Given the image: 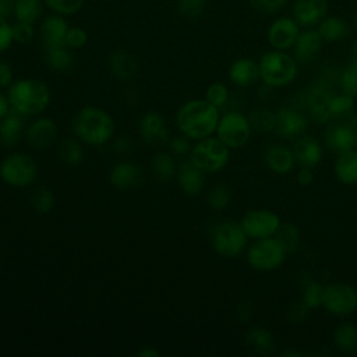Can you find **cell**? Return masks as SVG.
<instances>
[{
  "label": "cell",
  "mask_w": 357,
  "mask_h": 357,
  "mask_svg": "<svg viewBox=\"0 0 357 357\" xmlns=\"http://www.w3.org/2000/svg\"><path fill=\"white\" fill-rule=\"evenodd\" d=\"M332 95L333 93L325 84H318L310 91L307 96V106L311 119L317 124L328 123L332 119L329 112V99Z\"/></svg>",
  "instance_id": "cell-19"
},
{
  "label": "cell",
  "mask_w": 357,
  "mask_h": 357,
  "mask_svg": "<svg viewBox=\"0 0 357 357\" xmlns=\"http://www.w3.org/2000/svg\"><path fill=\"white\" fill-rule=\"evenodd\" d=\"M26 141L31 148L45 151L50 148L57 137V124L50 117H36L32 120L25 131Z\"/></svg>",
  "instance_id": "cell-15"
},
{
  "label": "cell",
  "mask_w": 357,
  "mask_h": 357,
  "mask_svg": "<svg viewBox=\"0 0 357 357\" xmlns=\"http://www.w3.org/2000/svg\"><path fill=\"white\" fill-rule=\"evenodd\" d=\"M245 343L254 353L261 356L272 354L275 350L273 335L262 326L250 328L245 333Z\"/></svg>",
  "instance_id": "cell-29"
},
{
  "label": "cell",
  "mask_w": 357,
  "mask_h": 357,
  "mask_svg": "<svg viewBox=\"0 0 357 357\" xmlns=\"http://www.w3.org/2000/svg\"><path fill=\"white\" fill-rule=\"evenodd\" d=\"M248 121L252 131L268 132L275 128V113L268 109H257L248 114Z\"/></svg>",
  "instance_id": "cell-38"
},
{
  "label": "cell",
  "mask_w": 357,
  "mask_h": 357,
  "mask_svg": "<svg viewBox=\"0 0 357 357\" xmlns=\"http://www.w3.org/2000/svg\"><path fill=\"white\" fill-rule=\"evenodd\" d=\"M11 82H13V68L7 61L0 60V88H8Z\"/></svg>",
  "instance_id": "cell-52"
},
{
  "label": "cell",
  "mask_w": 357,
  "mask_h": 357,
  "mask_svg": "<svg viewBox=\"0 0 357 357\" xmlns=\"http://www.w3.org/2000/svg\"><path fill=\"white\" fill-rule=\"evenodd\" d=\"M324 290L325 286L317 283V282H310L301 294V301L311 310V308H318L324 303Z\"/></svg>",
  "instance_id": "cell-43"
},
{
  "label": "cell",
  "mask_w": 357,
  "mask_h": 357,
  "mask_svg": "<svg viewBox=\"0 0 357 357\" xmlns=\"http://www.w3.org/2000/svg\"><path fill=\"white\" fill-rule=\"evenodd\" d=\"M138 356L139 357H159L160 353H159V350H156L153 347H144L142 350L138 351Z\"/></svg>",
  "instance_id": "cell-57"
},
{
  "label": "cell",
  "mask_w": 357,
  "mask_h": 357,
  "mask_svg": "<svg viewBox=\"0 0 357 357\" xmlns=\"http://www.w3.org/2000/svg\"><path fill=\"white\" fill-rule=\"evenodd\" d=\"M57 155L68 166H77L84 160V148L79 139L63 138L57 144Z\"/></svg>",
  "instance_id": "cell-33"
},
{
  "label": "cell",
  "mask_w": 357,
  "mask_h": 357,
  "mask_svg": "<svg viewBox=\"0 0 357 357\" xmlns=\"http://www.w3.org/2000/svg\"><path fill=\"white\" fill-rule=\"evenodd\" d=\"M280 218L271 209H251L244 213L240 225L248 238L259 240L273 237L280 226Z\"/></svg>",
  "instance_id": "cell-11"
},
{
  "label": "cell",
  "mask_w": 357,
  "mask_h": 357,
  "mask_svg": "<svg viewBox=\"0 0 357 357\" xmlns=\"http://www.w3.org/2000/svg\"><path fill=\"white\" fill-rule=\"evenodd\" d=\"M353 25L354 28H357V11L354 13V17H353Z\"/></svg>",
  "instance_id": "cell-59"
},
{
  "label": "cell",
  "mask_w": 357,
  "mask_h": 357,
  "mask_svg": "<svg viewBox=\"0 0 357 357\" xmlns=\"http://www.w3.org/2000/svg\"><path fill=\"white\" fill-rule=\"evenodd\" d=\"M39 174L36 160L25 152H14L0 162V178L10 187H28Z\"/></svg>",
  "instance_id": "cell-6"
},
{
  "label": "cell",
  "mask_w": 357,
  "mask_h": 357,
  "mask_svg": "<svg viewBox=\"0 0 357 357\" xmlns=\"http://www.w3.org/2000/svg\"><path fill=\"white\" fill-rule=\"evenodd\" d=\"M231 199L230 188L225 184H215L208 192V205L215 211H223L227 208Z\"/></svg>",
  "instance_id": "cell-39"
},
{
  "label": "cell",
  "mask_w": 357,
  "mask_h": 357,
  "mask_svg": "<svg viewBox=\"0 0 357 357\" xmlns=\"http://www.w3.org/2000/svg\"><path fill=\"white\" fill-rule=\"evenodd\" d=\"M328 14V0H294L293 18L303 28L318 25Z\"/></svg>",
  "instance_id": "cell-17"
},
{
  "label": "cell",
  "mask_w": 357,
  "mask_h": 357,
  "mask_svg": "<svg viewBox=\"0 0 357 357\" xmlns=\"http://www.w3.org/2000/svg\"><path fill=\"white\" fill-rule=\"evenodd\" d=\"M144 180L142 169L134 162L130 160H121L117 162L109 173V181L110 184L120 191H130L135 190L141 185Z\"/></svg>",
  "instance_id": "cell-16"
},
{
  "label": "cell",
  "mask_w": 357,
  "mask_h": 357,
  "mask_svg": "<svg viewBox=\"0 0 357 357\" xmlns=\"http://www.w3.org/2000/svg\"><path fill=\"white\" fill-rule=\"evenodd\" d=\"M229 79L237 86H250L259 79L258 63L248 57L237 59L229 68Z\"/></svg>",
  "instance_id": "cell-26"
},
{
  "label": "cell",
  "mask_w": 357,
  "mask_h": 357,
  "mask_svg": "<svg viewBox=\"0 0 357 357\" xmlns=\"http://www.w3.org/2000/svg\"><path fill=\"white\" fill-rule=\"evenodd\" d=\"M339 85L343 93L356 98L357 96V68H354L351 64L346 67L339 75Z\"/></svg>",
  "instance_id": "cell-45"
},
{
  "label": "cell",
  "mask_w": 357,
  "mask_h": 357,
  "mask_svg": "<svg viewBox=\"0 0 357 357\" xmlns=\"http://www.w3.org/2000/svg\"><path fill=\"white\" fill-rule=\"evenodd\" d=\"M354 109V98L346 93L332 95L329 99V112L332 119L349 114Z\"/></svg>",
  "instance_id": "cell-41"
},
{
  "label": "cell",
  "mask_w": 357,
  "mask_h": 357,
  "mask_svg": "<svg viewBox=\"0 0 357 357\" xmlns=\"http://www.w3.org/2000/svg\"><path fill=\"white\" fill-rule=\"evenodd\" d=\"M308 311H310V308H308L303 301H300L298 304H294V305L290 308L289 319L293 321V322H300V321H303V319L307 317Z\"/></svg>",
  "instance_id": "cell-53"
},
{
  "label": "cell",
  "mask_w": 357,
  "mask_h": 357,
  "mask_svg": "<svg viewBox=\"0 0 357 357\" xmlns=\"http://www.w3.org/2000/svg\"><path fill=\"white\" fill-rule=\"evenodd\" d=\"M152 173L158 181L167 183L177 173V165L172 153L158 152L152 159Z\"/></svg>",
  "instance_id": "cell-34"
},
{
  "label": "cell",
  "mask_w": 357,
  "mask_h": 357,
  "mask_svg": "<svg viewBox=\"0 0 357 357\" xmlns=\"http://www.w3.org/2000/svg\"><path fill=\"white\" fill-rule=\"evenodd\" d=\"M1 265H3V258H1V254H0V269H1Z\"/></svg>",
  "instance_id": "cell-60"
},
{
  "label": "cell",
  "mask_w": 357,
  "mask_h": 357,
  "mask_svg": "<svg viewBox=\"0 0 357 357\" xmlns=\"http://www.w3.org/2000/svg\"><path fill=\"white\" fill-rule=\"evenodd\" d=\"M13 43V25L7 21V18H0V54L8 50Z\"/></svg>",
  "instance_id": "cell-49"
},
{
  "label": "cell",
  "mask_w": 357,
  "mask_h": 357,
  "mask_svg": "<svg viewBox=\"0 0 357 357\" xmlns=\"http://www.w3.org/2000/svg\"><path fill=\"white\" fill-rule=\"evenodd\" d=\"M56 204V197L49 187H39L33 191L31 197L32 208L42 215H46L53 211Z\"/></svg>",
  "instance_id": "cell-37"
},
{
  "label": "cell",
  "mask_w": 357,
  "mask_h": 357,
  "mask_svg": "<svg viewBox=\"0 0 357 357\" xmlns=\"http://www.w3.org/2000/svg\"><path fill=\"white\" fill-rule=\"evenodd\" d=\"M317 31L321 35L324 42H339L346 36H349L350 33V28L347 22L340 17H335V15H331V17L326 15L317 25Z\"/></svg>",
  "instance_id": "cell-30"
},
{
  "label": "cell",
  "mask_w": 357,
  "mask_h": 357,
  "mask_svg": "<svg viewBox=\"0 0 357 357\" xmlns=\"http://www.w3.org/2000/svg\"><path fill=\"white\" fill-rule=\"evenodd\" d=\"M322 307L332 315H350L357 310V290L347 283H331L325 286Z\"/></svg>",
  "instance_id": "cell-10"
},
{
  "label": "cell",
  "mask_w": 357,
  "mask_h": 357,
  "mask_svg": "<svg viewBox=\"0 0 357 357\" xmlns=\"http://www.w3.org/2000/svg\"><path fill=\"white\" fill-rule=\"evenodd\" d=\"M11 109L24 116H38L50 105L52 93L46 82L36 78H21L13 81L7 88Z\"/></svg>",
  "instance_id": "cell-3"
},
{
  "label": "cell",
  "mask_w": 357,
  "mask_h": 357,
  "mask_svg": "<svg viewBox=\"0 0 357 357\" xmlns=\"http://www.w3.org/2000/svg\"><path fill=\"white\" fill-rule=\"evenodd\" d=\"M15 0H0V18H8L14 14Z\"/></svg>",
  "instance_id": "cell-55"
},
{
  "label": "cell",
  "mask_w": 357,
  "mask_h": 357,
  "mask_svg": "<svg viewBox=\"0 0 357 357\" xmlns=\"http://www.w3.org/2000/svg\"><path fill=\"white\" fill-rule=\"evenodd\" d=\"M167 145H169L170 152L174 153V155H178V156L190 153V151L192 148L191 139L188 137H185V135H178V137L170 138Z\"/></svg>",
  "instance_id": "cell-50"
},
{
  "label": "cell",
  "mask_w": 357,
  "mask_h": 357,
  "mask_svg": "<svg viewBox=\"0 0 357 357\" xmlns=\"http://www.w3.org/2000/svg\"><path fill=\"white\" fill-rule=\"evenodd\" d=\"M259 79L272 88H280L290 84L297 75V60L286 50L265 52L259 61Z\"/></svg>",
  "instance_id": "cell-4"
},
{
  "label": "cell",
  "mask_w": 357,
  "mask_h": 357,
  "mask_svg": "<svg viewBox=\"0 0 357 357\" xmlns=\"http://www.w3.org/2000/svg\"><path fill=\"white\" fill-rule=\"evenodd\" d=\"M112 149L114 153L117 155H130L134 149V141L130 138V137H119L113 145H112Z\"/></svg>",
  "instance_id": "cell-51"
},
{
  "label": "cell",
  "mask_w": 357,
  "mask_h": 357,
  "mask_svg": "<svg viewBox=\"0 0 357 357\" xmlns=\"http://www.w3.org/2000/svg\"><path fill=\"white\" fill-rule=\"evenodd\" d=\"M43 3L54 14L67 17L78 13L84 7L85 0H43Z\"/></svg>",
  "instance_id": "cell-42"
},
{
  "label": "cell",
  "mask_w": 357,
  "mask_h": 357,
  "mask_svg": "<svg viewBox=\"0 0 357 357\" xmlns=\"http://www.w3.org/2000/svg\"><path fill=\"white\" fill-rule=\"evenodd\" d=\"M13 36H14L15 43H20V45L29 43L35 36L33 24L24 22V21H17L13 25Z\"/></svg>",
  "instance_id": "cell-46"
},
{
  "label": "cell",
  "mask_w": 357,
  "mask_h": 357,
  "mask_svg": "<svg viewBox=\"0 0 357 357\" xmlns=\"http://www.w3.org/2000/svg\"><path fill=\"white\" fill-rule=\"evenodd\" d=\"M335 174L343 184H357V149L339 153L335 162Z\"/></svg>",
  "instance_id": "cell-28"
},
{
  "label": "cell",
  "mask_w": 357,
  "mask_h": 357,
  "mask_svg": "<svg viewBox=\"0 0 357 357\" xmlns=\"http://www.w3.org/2000/svg\"><path fill=\"white\" fill-rule=\"evenodd\" d=\"M24 132V114L11 109L0 120V144L4 148H14Z\"/></svg>",
  "instance_id": "cell-25"
},
{
  "label": "cell",
  "mask_w": 357,
  "mask_h": 357,
  "mask_svg": "<svg viewBox=\"0 0 357 357\" xmlns=\"http://www.w3.org/2000/svg\"><path fill=\"white\" fill-rule=\"evenodd\" d=\"M219 119V109L205 98L184 102L176 113V123L180 132L194 141L213 135Z\"/></svg>",
  "instance_id": "cell-1"
},
{
  "label": "cell",
  "mask_w": 357,
  "mask_h": 357,
  "mask_svg": "<svg viewBox=\"0 0 357 357\" xmlns=\"http://www.w3.org/2000/svg\"><path fill=\"white\" fill-rule=\"evenodd\" d=\"M322 38L317 29L308 28L300 32L293 49H294V59L297 63H310L314 60L322 49Z\"/></svg>",
  "instance_id": "cell-22"
},
{
  "label": "cell",
  "mask_w": 357,
  "mask_h": 357,
  "mask_svg": "<svg viewBox=\"0 0 357 357\" xmlns=\"http://www.w3.org/2000/svg\"><path fill=\"white\" fill-rule=\"evenodd\" d=\"M354 68H357V39L353 42L351 45V63H350Z\"/></svg>",
  "instance_id": "cell-58"
},
{
  "label": "cell",
  "mask_w": 357,
  "mask_h": 357,
  "mask_svg": "<svg viewBox=\"0 0 357 357\" xmlns=\"http://www.w3.org/2000/svg\"><path fill=\"white\" fill-rule=\"evenodd\" d=\"M326 146L336 153L354 149L357 145V131L350 124H333L326 130Z\"/></svg>",
  "instance_id": "cell-20"
},
{
  "label": "cell",
  "mask_w": 357,
  "mask_h": 357,
  "mask_svg": "<svg viewBox=\"0 0 357 357\" xmlns=\"http://www.w3.org/2000/svg\"><path fill=\"white\" fill-rule=\"evenodd\" d=\"M229 89L225 84L222 82H213L211 84L206 91H205V99L213 105L215 107L220 109V107H225L229 102Z\"/></svg>",
  "instance_id": "cell-44"
},
{
  "label": "cell",
  "mask_w": 357,
  "mask_h": 357,
  "mask_svg": "<svg viewBox=\"0 0 357 357\" xmlns=\"http://www.w3.org/2000/svg\"><path fill=\"white\" fill-rule=\"evenodd\" d=\"M248 236L243 230L240 222L225 220L215 226L212 231L213 250L226 258L240 255L247 245Z\"/></svg>",
  "instance_id": "cell-7"
},
{
  "label": "cell",
  "mask_w": 357,
  "mask_h": 357,
  "mask_svg": "<svg viewBox=\"0 0 357 357\" xmlns=\"http://www.w3.org/2000/svg\"><path fill=\"white\" fill-rule=\"evenodd\" d=\"M300 32V25L294 18L279 17L268 28V42L276 50H287L294 46Z\"/></svg>",
  "instance_id": "cell-14"
},
{
  "label": "cell",
  "mask_w": 357,
  "mask_h": 357,
  "mask_svg": "<svg viewBox=\"0 0 357 357\" xmlns=\"http://www.w3.org/2000/svg\"><path fill=\"white\" fill-rule=\"evenodd\" d=\"M43 0H15L14 17L17 21L35 24L43 13Z\"/></svg>",
  "instance_id": "cell-35"
},
{
  "label": "cell",
  "mask_w": 357,
  "mask_h": 357,
  "mask_svg": "<svg viewBox=\"0 0 357 357\" xmlns=\"http://www.w3.org/2000/svg\"><path fill=\"white\" fill-rule=\"evenodd\" d=\"M206 8V0H178L177 13L184 20H198Z\"/></svg>",
  "instance_id": "cell-40"
},
{
  "label": "cell",
  "mask_w": 357,
  "mask_h": 357,
  "mask_svg": "<svg viewBox=\"0 0 357 357\" xmlns=\"http://www.w3.org/2000/svg\"><path fill=\"white\" fill-rule=\"evenodd\" d=\"M188 155L191 163L204 173H218L226 167L230 158V148L218 137L211 135L198 139Z\"/></svg>",
  "instance_id": "cell-5"
},
{
  "label": "cell",
  "mask_w": 357,
  "mask_h": 357,
  "mask_svg": "<svg viewBox=\"0 0 357 357\" xmlns=\"http://www.w3.org/2000/svg\"><path fill=\"white\" fill-rule=\"evenodd\" d=\"M265 163L268 169L273 173L286 174L293 170L296 165V158L290 148L279 144H272L266 148Z\"/></svg>",
  "instance_id": "cell-24"
},
{
  "label": "cell",
  "mask_w": 357,
  "mask_h": 357,
  "mask_svg": "<svg viewBox=\"0 0 357 357\" xmlns=\"http://www.w3.org/2000/svg\"><path fill=\"white\" fill-rule=\"evenodd\" d=\"M286 255V251L276 241V238L268 237L254 241L247 251V261L255 271L271 272L283 264Z\"/></svg>",
  "instance_id": "cell-9"
},
{
  "label": "cell",
  "mask_w": 357,
  "mask_h": 357,
  "mask_svg": "<svg viewBox=\"0 0 357 357\" xmlns=\"http://www.w3.org/2000/svg\"><path fill=\"white\" fill-rule=\"evenodd\" d=\"M251 7L259 13H266V14H272L279 11L280 8H283V6L289 1V0H248Z\"/></svg>",
  "instance_id": "cell-48"
},
{
  "label": "cell",
  "mask_w": 357,
  "mask_h": 357,
  "mask_svg": "<svg viewBox=\"0 0 357 357\" xmlns=\"http://www.w3.org/2000/svg\"><path fill=\"white\" fill-rule=\"evenodd\" d=\"M297 183L300 185H310L314 181V172L312 167H307V166H301L297 172Z\"/></svg>",
  "instance_id": "cell-54"
},
{
  "label": "cell",
  "mask_w": 357,
  "mask_h": 357,
  "mask_svg": "<svg viewBox=\"0 0 357 357\" xmlns=\"http://www.w3.org/2000/svg\"><path fill=\"white\" fill-rule=\"evenodd\" d=\"M177 183L184 194L198 195L205 185V173L188 159L177 166Z\"/></svg>",
  "instance_id": "cell-21"
},
{
  "label": "cell",
  "mask_w": 357,
  "mask_h": 357,
  "mask_svg": "<svg viewBox=\"0 0 357 357\" xmlns=\"http://www.w3.org/2000/svg\"><path fill=\"white\" fill-rule=\"evenodd\" d=\"M308 126L307 117L289 106H282L275 112V128L273 132L283 138V139H291L296 137H300Z\"/></svg>",
  "instance_id": "cell-12"
},
{
  "label": "cell",
  "mask_w": 357,
  "mask_h": 357,
  "mask_svg": "<svg viewBox=\"0 0 357 357\" xmlns=\"http://www.w3.org/2000/svg\"><path fill=\"white\" fill-rule=\"evenodd\" d=\"M75 137L92 146H100L109 142L116 131L113 117L102 107L85 106L77 112L71 121Z\"/></svg>",
  "instance_id": "cell-2"
},
{
  "label": "cell",
  "mask_w": 357,
  "mask_h": 357,
  "mask_svg": "<svg viewBox=\"0 0 357 357\" xmlns=\"http://www.w3.org/2000/svg\"><path fill=\"white\" fill-rule=\"evenodd\" d=\"M11 110V106H10V102H8V98L6 93H3L0 91V120Z\"/></svg>",
  "instance_id": "cell-56"
},
{
  "label": "cell",
  "mask_w": 357,
  "mask_h": 357,
  "mask_svg": "<svg viewBox=\"0 0 357 357\" xmlns=\"http://www.w3.org/2000/svg\"><path fill=\"white\" fill-rule=\"evenodd\" d=\"M88 42V35L86 32L79 28V26H70L68 31H67V35H66V46L71 50H77V49H81L86 45Z\"/></svg>",
  "instance_id": "cell-47"
},
{
  "label": "cell",
  "mask_w": 357,
  "mask_h": 357,
  "mask_svg": "<svg viewBox=\"0 0 357 357\" xmlns=\"http://www.w3.org/2000/svg\"><path fill=\"white\" fill-rule=\"evenodd\" d=\"M67 46L46 49L45 63L46 66L56 73H67L74 67V57Z\"/></svg>",
  "instance_id": "cell-31"
},
{
  "label": "cell",
  "mask_w": 357,
  "mask_h": 357,
  "mask_svg": "<svg viewBox=\"0 0 357 357\" xmlns=\"http://www.w3.org/2000/svg\"><path fill=\"white\" fill-rule=\"evenodd\" d=\"M109 67L114 77L121 81L134 78L139 71L138 60L126 50H116L109 59Z\"/></svg>",
  "instance_id": "cell-27"
},
{
  "label": "cell",
  "mask_w": 357,
  "mask_h": 357,
  "mask_svg": "<svg viewBox=\"0 0 357 357\" xmlns=\"http://www.w3.org/2000/svg\"><path fill=\"white\" fill-rule=\"evenodd\" d=\"M251 132L252 128L248 117L237 110L226 112L223 116H220L215 131L216 137L230 149L243 148L250 141Z\"/></svg>",
  "instance_id": "cell-8"
},
{
  "label": "cell",
  "mask_w": 357,
  "mask_h": 357,
  "mask_svg": "<svg viewBox=\"0 0 357 357\" xmlns=\"http://www.w3.org/2000/svg\"><path fill=\"white\" fill-rule=\"evenodd\" d=\"M273 237L282 245V248L286 251V254H293L300 247V241H301L300 231H298L297 226L290 222L280 223V226L278 227Z\"/></svg>",
  "instance_id": "cell-36"
},
{
  "label": "cell",
  "mask_w": 357,
  "mask_h": 357,
  "mask_svg": "<svg viewBox=\"0 0 357 357\" xmlns=\"http://www.w3.org/2000/svg\"><path fill=\"white\" fill-rule=\"evenodd\" d=\"M68 28L70 26L63 15L53 13L45 17L39 25V33L45 49L66 46L64 40Z\"/></svg>",
  "instance_id": "cell-18"
},
{
  "label": "cell",
  "mask_w": 357,
  "mask_h": 357,
  "mask_svg": "<svg viewBox=\"0 0 357 357\" xmlns=\"http://www.w3.org/2000/svg\"><path fill=\"white\" fill-rule=\"evenodd\" d=\"M296 162L300 166L315 167L322 159V146L311 135H301L296 139L291 148Z\"/></svg>",
  "instance_id": "cell-23"
},
{
  "label": "cell",
  "mask_w": 357,
  "mask_h": 357,
  "mask_svg": "<svg viewBox=\"0 0 357 357\" xmlns=\"http://www.w3.org/2000/svg\"><path fill=\"white\" fill-rule=\"evenodd\" d=\"M335 346L342 353H353L357 350V328L351 322H342L333 331Z\"/></svg>",
  "instance_id": "cell-32"
},
{
  "label": "cell",
  "mask_w": 357,
  "mask_h": 357,
  "mask_svg": "<svg viewBox=\"0 0 357 357\" xmlns=\"http://www.w3.org/2000/svg\"><path fill=\"white\" fill-rule=\"evenodd\" d=\"M138 132L144 142L152 148L167 145L170 137L165 117L158 112L145 113L138 121Z\"/></svg>",
  "instance_id": "cell-13"
}]
</instances>
